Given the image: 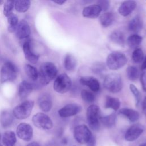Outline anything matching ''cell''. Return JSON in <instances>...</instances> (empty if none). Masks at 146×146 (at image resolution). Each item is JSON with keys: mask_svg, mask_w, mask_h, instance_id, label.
I'll use <instances>...</instances> for the list:
<instances>
[{"mask_svg": "<svg viewBox=\"0 0 146 146\" xmlns=\"http://www.w3.org/2000/svg\"><path fill=\"white\" fill-rule=\"evenodd\" d=\"M38 72L40 83L43 85H47L56 77L58 69L54 63L47 62L40 66Z\"/></svg>", "mask_w": 146, "mask_h": 146, "instance_id": "6da1fadb", "label": "cell"}, {"mask_svg": "<svg viewBox=\"0 0 146 146\" xmlns=\"http://www.w3.org/2000/svg\"><path fill=\"white\" fill-rule=\"evenodd\" d=\"M103 86L107 90L113 93L120 91L123 87L121 76L117 73H110L107 75L103 81Z\"/></svg>", "mask_w": 146, "mask_h": 146, "instance_id": "7a4b0ae2", "label": "cell"}, {"mask_svg": "<svg viewBox=\"0 0 146 146\" xmlns=\"http://www.w3.org/2000/svg\"><path fill=\"white\" fill-rule=\"evenodd\" d=\"M100 110L95 104L90 105L87 110V120L89 127L94 131H98L100 128Z\"/></svg>", "mask_w": 146, "mask_h": 146, "instance_id": "3957f363", "label": "cell"}, {"mask_svg": "<svg viewBox=\"0 0 146 146\" xmlns=\"http://www.w3.org/2000/svg\"><path fill=\"white\" fill-rule=\"evenodd\" d=\"M127 62L125 54L120 52H113L108 55L106 60L107 67L112 70H116L123 67Z\"/></svg>", "mask_w": 146, "mask_h": 146, "instance_id": "277c9868", "label": "cell"}, {"mask_svg": "<svg viewBox=\"0 0 146 146\" xmlns=\"http://www.w3.org/2000/svg\"><path fill=\"white\" fill-rule=\"evenodd\" d=\"M18 74L17 67L12 62L7 61L1 67L0 71V80L1 83L14 81Z\"/></svg>", "mask_w": 146, "mask_h": 146, "instance_id": "5b68a950", "label": "cell"}, {"mask_svg": "<svg viewBox=\"0 0 146 146\" xmlns=\"http://www.w3.org/2000/svg\"><path fill=\"white\" fill-rule=\"evenodd\" d=\"M34 103L31 100H26L17 105L13 111L14 116L17 119H25L28 117L32 111Z\"/></svg>", "mask_w": 146, "mask_h": 146, "instance_id": "8992f818", "label": "cell"}, {"mask_svg": "<svg viewBox=\"0 0 146 146\" xmlns=\"http://www.w3.org/2000/svg\"><path fill=\"white\" fill-rule=\"evenodd\" d=\"M72 85L70 78L66 74H61L55 79L54 83V89L60 94H64L68 92Z\"/></svg>", "mask_w": 146, "mask_h": 146, "instance_id": "52a82bcc", "label": "cell"}, {"mask_svg": "<svg viewBox=\"0 0 146 146\" xmlns=\"http://www.w3.org/2000/svg\"><path fill=\"white\" fill-rule=\"evenodd\" d=\"M91 131L84 124L77 125L74 130V139L80 144H86L92 136Z\"/></svg>", "mask_w": 146, "mask_h": 146, "instance_id": "ba28073f", "label": "cell"}, {"mask_svg": "<svg viewBox=\"0 0 146 146\" xmlns=\"http://www.w3.org/2000/svg\"><path fill=\"white\" fill-rule=\"evenodd\" d=\"M34 125L43 129H50L53 127V123L48 116L43 113H38L32 119Z\"/></svg>", "mask_w": 146, "mask_h": 146, "instance_id": "9c48e42d", "label": "cell"}, {"mask_svg": "<svg viewBox=\"0 0 146 146\" xmlns=\"http://www.w3.org/2000/svg\"><path fill=\"white\" fill-rule=\"evenodd\" d=\"M22 46L23 51L26 60L33 64L36 63L39 60V55L35 54L33 50L30 40L27 39L25 40H23Z\"/></svg>", "mask_w": 146, "mask_h": 146, "instance_id": "30bf717a", "label": "cell"}, {"mask_svg": "<svg viewBox=\"0 0 146 146\" xmlns=\"http://www.w3.org/2000/svg\"><path fill=\"white\" fill-rule=\"evenodd\" d=\"M17 135L22 140L29 141L33 135V130L31 126L26 123H20L17 127Z\"/></svg>", "mask_w": 146, "mask_h": 146, "instance_id": "8fae6325", "label": "cell"}, {"mask_svg": "<svg viewBox=\"0 0 146 146\" xmlns=\"http://www.w3.org/2000/svg\"><path fill=\"white\" fill-rule=\"evenodd\" d=\"M81 111L82 107L80 105L76 103H70L60 108L58 111V113L62 117H68L76 115L80 112Z\"/></svg>", "mask_w": 146, "mask_h": 146, "instance_id": "7c38bea8", "label": "cell"}, {"mask_svg": "<svg viewBox=\"0 0 146 146\" xmlns=\"http://www.w3.org/2000/svg\"><path fill=\"white\" fill-rule=\"evenodd\" d=\"M144 128L142 125L136 124L130 127L126 131L124 138L125 140L128 141H133L136 140L141 133L144 132Z\"/></svg>", "mask_w": 146, "mask_h": 146, "instance_id": "4fadbf2b", "label": "cell"}, {"mask_svg": "<svg viewBox=\"0 0 146 146\" xmlns=\"http://www.w3.org/2000/svg\"><path fill=\"white\" fill-rule=\"evenodd\" d=\"M15 33L16 36L20 40H25L27 39L31 34L30 27L27 22L25 20H21L18 23Z\"/></svg>", "mask_w": 146, "mask_h": 146, "instance_id": "5bb4252c", "label": "cell"}, {"mask_svg": "<svg viewBox=\"0 0 146 146\" xmlns=\"http://www.w3.org/2000/svg\"><path fill=\"white\" fill-rule=\"evenodd\" d=\"M137 3L134 0H127L124 1L119 6L118 11L119 14L124 17L131 14L136 9Z\"/></svg>", "mask_w": 146, "mask_h": 146, "instance_id": "9a60e30c", "label": "cell"}, {"mask_svg": "<svg viewBox=\"0 0 146 146\" xmlns=\"http://www.w3.org/2000/svg\"><path fill=\"white\" fill-rule=\"evenodd\" d=\"M102 11V8L98 5H92L85 7L82 14L84 17L94 19L98 17Z\"/></svg>", "mask_w": 146, "mask_h": 146, "instance_id": "2e32d148", "label": "cell"}, {"mask_svg": "<svg viewBox=\"0 0 146 146\" xmlns=\"http://www.w3.org/2000/svg\"><path fill=\"white\" fill-rule=\"evenodd\" d=\"M80 83L87 86L94 92H97L100 89V84L98 80L93 76H83L79 80Z\"/></svg>", "mask_w": 146, "mask_h": 146, "instance_id": "e0dca14e", "label": "cell"}, {"mask_svg": "<svg viewBox=\"0 0 146 146\" xmlns=\"http://www.w3.org/2000/svg\"><path fill=\"white\" fill-rule=\"evenodd\" d=\"M38 104L39 108L43 112H49L52 106L51 96L47 94H42L38 100Z\"/></svg>", "mask_w": 146, "mask_h": 146, "instance_id": "ac0fdd59", "label": "cell"}, {"mask_svg": "<svg viewBox=\"0 0 146 146\" xmlns=\"http://www.w3.org/2000/svg\"><path fill=\"white\" fill-rule=\"evenodd\" d=\"M33 91L32 85L28 82L23 80L20 83L18 88V95L20 99L27 98Z\"/></svg>", "mask_w": 146, "mask_h": 146, "instance_id": "d6986e66", "label": "cell"}, {"mask_svg": "<svg viewBox=\"0 0 146 146\" xmlns=\"http://www.w3.org/2000/svg\"><path fill=\"white\" fill-rule=\"evenodd\" d=\"M143 21L140 16L137 15L133 18L129 22L128 29V30L135 34L139 33L143 28Z\"/></svg>", "mask_w": 146, "mask_h": 146, "instance_id": "ffe728a7", "label": "cell"}, {"mask_svg": "<svg viewBox=\"0 0 146 146\" xmlns=\"http://www.w3.org/2000/svg\"><path fill=\"white\" fill-rule=\"evenodd\" d=\"M119 114L124 116L131 122H135L139 118V113L137 111L128 108H121L119 110Z\"/></svg>", "mask_w": 146, "mask_h": 146, "instance_id": "44dd1931", "label": "cell"}, {"mask_svg": "<svg viewBox=\"0 0 146 146\" xmlns=\"http://www.w3.org/2000/svg\"><path fill=\"white\" fill-rule=\"evenodd\" d=\"M14 115L9 111H3L0 113V124L3 128L9 127L13 121Z\"/></svg>", "mask_w": 146, "mask_h": 146, "instance_id": "7402d4cb", "label": "cell"}, {"mask_svg": "<svg viewBox=\"0 0 146 146\" xmlns=\"http://www.w3.org/2000/svg\"><path fill=\"white\" fill-rule=\"evenodd\" d=\"M77 65L76 58L71 54H67L64 59V66L66 70L68 71H74Z\"/></svg>", "mask_w": 146, "mask_h": 146, "instance_id": "603a6c76", "label": "cell"}, {"mask_svg": "<svg viewBox=\"0 0 146 146\" xmlns=\"http://www.w3.org/2000/svg\"><path fill=\"white\" fill-rule=\"evenodd\" d=\"M16 141V136L14 132L8 131L3 133L2 143L5 146H14Z\"/></svg>", "mask_w": 146, "mask_h": 146, "instance_id": "cb8c5ba5", "label": "cell"}, {"mask_svg": "<svg viewBox=\"0 0 146 146\" xmlns=\"http://www.w3.org/2000/svg\"><path fill=\"white\" fill-rule=\"evenodd\" d=\"M111 40L120 46H124L125 44V35L123 33L119 31L112 32L110 36Z\"/></svg>", "mask_w": 146, "mask_h": 146, "instance_id": "d4e9b609", "label": "cell"}, {"mask_svg": "<svg viewBox=\"0 0 146 146\" xmlns=\"http://www.w3.org/2000/svg\"><path fill=\"white\" fill-rule=\"evenodd\" d=\"M120 106V102L117 98L107 96L106 98L104 107L106 108H112L114 111L118 110Z\"/></svg>", "mask_w": 146, "mask_h": 146, "instance_id": "484cf974", "label": "cell"}, {"mask_svg": "<svg viewBox=\"0 0 146 146\" xmlns=\"http://www.w3.org/2000/svg\"><path fill=\"white\" fill-rule=\"evenodd\" d=\"M116 120V115L115 113H112L109 115L101 116L100 122L106 127L111 128L115 125Z\"/></svg>", "mask_w": 146, "mask_h": 146, "instance_id": "4316f807", "label": "cell"}, {"mask_svg": "<svg viewBox=\"0 0 146 146\" xmlns=\"http://www.w3.org/2000/svg\"><path fill=\"white\" fill-rule=\"evenodd\" d=\"M114 20V15L110 12L104 13L99 17V22L101 25L104 27H107L111 26Z\"/></svg>", "mask_w": 146, "mask_h": 146, "instance_id": "83f0119b", "label": "cell"}, {"mask_svg": "<svg viewBox=\"0 0 146 146\" xmlns=\"http://www.w3.org/2000/svg\"><path fill=\"white\" fill-rule=\"evenodd\" d=\"M25 72L26 75L32 80H36L39 77V72L38 70L34 66L26 64L24 67Z\"/></svg>", "mask_w": 146, "mask_h": 146, "instance_id": "f1b7e54d", "label": "cell"}, {"mask_svg": "<svg viewBox=\"0 0 146 146\" xmlns=\"http://www.w3.org/2000/svg\"><path fill=\"white\" fill-rule=\"evenodd\" d=\"M30 4V0H15L14 6L17 11L25 13L29 10Z\"/></svg>", "mask_w": 146, "mask_h": 146, "instance_id": "f546056e", "label": "cell"}, {"mask_svg": "<svg viewBox=\"0 0 146 146\" xmlns=\"http://www.w3.org/2000/svg\"><path fill=\"white\" fill-rule=\"evenodd\" d=\"M143 38L137 34L131 35L127 38V44L128 46L132 48H135L138 47L141 43Z\"/></svg>", "mask_w": 146, "mask_h": 146, "instance_id": "4dcf8cb0", "label": "cell"}, {"mask_svg": "<svg viewBox=\"0 0 146 146\" xmlns=\"http://www.w3.org/2000/svg\"><path fill=\"white\" fill-rule=\"evenodd\" d=\"M7 22H8V31L10 33H13L15 31V30L18 25V18L17 16L11 13L7 17Z\"/></svg>", "mask_w": 146, "mask_h": 146, "instance_id": "1f68e13d", "label": "cell"}, {"mask_svg": "<svg viewBox=\"0 0 146 146\" xmlns=\"http://www.w3.org/2000/svg\"><path fill=\"white\" fill-rule=\"evenodd\" d=\"M127 74L128 79L131 81H135L139 78V69L133 66H128L127 68Z\"/></svg>", "mask_w": 146, "mask_h": 146, "instance_id": "d6a6232c", "label": "cell"}, {"mask_svg": "<svg viewBox=\"0 0 146 146\" xmlns=\"http://www.w3.org/2000/svg\"><path fill=\"white\" fill-rule=\"evenodd\" d=\"M132 59L133 62L139 63L144 60V53L141 48H137L135 49L132 52Z\"/></svg>", "mask_w": 146, "mask_h": 146, "instance_id": "836d02e7", "label": "cell"}, {"mask_svg": "<svg viewBox=\"0 0 146 146\" xmlns=\"http://www.w3.org/2000/svg\"><path fill=\"white\" fill-rule=\"evenodd\" d=\"M15 0H7L3 7V14L6 17L10 15L13 11Z\"/></svg>", "mask_w": 146, "mask_h": 146, "instance_id": "e575fe53", "label": "cell"}, {"mask_svg": "<svg viewBox=\"0 0 146 146\" xmlns=\"http://www.w3.org/2000/svg\"><path fill=\"white\" fill-rule=\"evenodd\" d=\"M81 97L82 99L87 103H92L94 102L95 100V95L91 92L90 91L86 90H83L81 91Z\"/></svg>", "mask_w": 146, "mask_h": 146, "instance_id": "d590c367", "label": "cell"}, {"mask_svg": "<svg viewBox=\"0 0 146 146\" xmlns=\"http://www.w3.org/2000/svg\"><path fill=\"white\" fill-rule=\"evenodd\" d=\"M129 89L135 98L136 106H139L141 98V95L140 91L138 90L137 88L133 84H131L129 85Z\"/></svg>", "mask_w": 146, "mask_h": 146, "instance_id": "8d00e7d4", "label": "cell"}, {"mask_svg": "<svg viewBox=\"0 0 146 146\" xmlns=\"http://www.w3.org/2000/svg\"><path fill=\"white\" fill-rule=\"evenodd\" d=\"M98 3L103 11H106L110 7L109 0H98Z\"/></svg>", "mask_w": 146, "mask_h": 146, "instance_id": "74e56055", "label": "cell"}, {"mask_svg": "<svg viewBox=\"0 0 146 146\" xmlns=\"http://www.w3.org/2000/svg\"><path fill=\"white\" fill-rule=\"evenodd\" d=\"M104 68V67L102 63H97L93 65L92 67V70L95 73H99L100 72H102Z\"/></svg>", "mask_w": 146, "mask_h": 146, "instance_id": "f35d334b", "label": "cell"}, {"mask_svg": "<svg viewBox=\"0 0 146 146\" xmlns=\"http://www.w3.org/2000/svg\"><path fill=\"white\" fill-rule=\"evenodd\" d=\"M140 82L143 87V89L146 92V72H143L140 76Z\"/></svg>", "mask_w": 146, "mask_h": 146, "instance_id": "ab89813d", "label": "cell"}, {"mask_svg": "<svg viewBox=\"0 0 146 146\" xmlns=\"http://www.w3.org/2000/svg\"><path fill=\"white\" fill-rule=\"evenodd\" d=\"M95 144H96L95 137L94 136L92 135L91 138L89 139V140L87 143V146H95Z\"/></svg>", "mask_w": 146, "mask_h": 146, "instance_id": "60d3db41", "label": "cell"}, {"mask_svg": "<svg viewBox=\"0 0 146 146\" xmlns=\"http://www.w3.org/2000/svg\"><path fill=\"white\" fill-rule=\"evenodd\" d=\"M142 110L143 112L146 115V97L144 98L142 103Z\"/></svg>", "mask_w": 146, "mask_h": 146, "instance_id": "b9f144b4", "label": "cell"}, {"mask_svg": "<svg viewBox=\"0 0 146 146\" xmlns=\"http://www.w3.org/2000/svg\"><path fill=\"white\" fill-rule=\"evenodd\" d=\"M52 2H55L56 4L58 5H63V3H64L66 2V1L67 0H51Z\"/></svg>", "mask_w": 146, "mask_h": 146, "instance_id": "7bdbcfd3", "label": "cell"}, {"mask_svg": "<svg viewBox=\"0 0 146 146\" xmlns=\"http://www.w3.org/2000/svg\"><path fill=\"white\" fill-rule=\"evenodd\" d=\"M146 69V56L141 64V70H144Z\"/></svg>", "mask_w": 146, "mask_h": 146, "instance_id": "ee69618b", "label": "cell"}, {"mask_svg": "<svg viewBox=\"0 0 146 146\" xmlns=\"http://www.w3.org/2000/svg\"><path fill=\"white\" fill-rule=\"evenodd\" d=\"M26 146H40V145L38 143L34 141V142H31V143L28 144Z\"/></svg>", "mask_w": 146, "mask_h": 146, "instance_id": "f6af8a7d", "label": "cell"}, {"mask_svg": "<svg viewBox=\"0 0 146 146\" xmlns=\"http://www.w3.org/2000/svg\"><path fill=\"white\" fill-rule=\"evenodd\" d=\"M139 146H146V143H141Z\"/></svg>", "mask_w": 146, "mask_h": 146, "instance_id": "bcb514c9", "label": "cell"}, {"mask_svg": "<svg viewBox=\"0 0 146 146\" xmlns=\"http://www.w3.org/2000/svg\"><path fill=\"white\" fill-rule=\"evenodd\" d=\"M2 3H3V1L2 0H0V5L2 4Z\"/></svg>", "mask_w": 146, "mask_h": 146, "instance_id": "7dc6e473", "label": "cell"}, {"mask_svg": "<svg viewBox=\"0 0 146 146\" xmlns=\"http://www.w3.org/2000/svg\"><path fill=\"white\" fill-rule=\"evenodd\" d=\"M0 139H1V134H0Z\"/></svg>", "mask_w": 146, "mask_h": 146, "instance_id": "c3c4849f", "label": "cell"}, {"mask_svg": "<svg viewBox=\"0 0 146 146\" xmlns=\"http://www.w3.org/2000/svg\"><path fill=\"white\" fill-rule=\"evenodd\" d=\"M0 146H2V145H1V144H0Z\"/></svg>", "mask_w": 146, "mask_h": 146, "instance_id": "681fc988", "label": "cell"}]
</instances>
